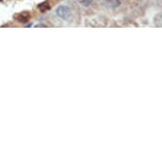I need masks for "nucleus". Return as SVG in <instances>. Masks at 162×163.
<instances>
[{
    "label": "nucleus",
    "mask_w": 162,
    "mask_h": 163,
    "mask_svg": "<svg viewBox=\"0 0 162 163\" xmlns=\"http://www.w3.org/2000/svg\"><path fill=\"white\" fill-rule=\"evenodd\" d=\"M56 14L62 19H68L72 15V12H70V9L67 6H60V7L57 8Z\"/></svg>",
    "instance_id": "nucleus-1"
},
{
    "label": "nucleus",
    "mask_w": 162,
    "mask_h": 163,
    "mask_svg": "<svg viewBox=\"0 0 162 163\" xmlns=\"http://www.w3.org/2000/svg\"><path fill=\"white\" fill-rule=\"evenodd\" d=\"M30 18V15L29 13H27V12H21V13L17 14L16 16H15V19L18 21V23H27Z\"/></svg>",
    "instance_id": "nucleus-2"
},
{
    "label": "nucleus",
    "mask_w": 162,
    "mask_h": 163,
    "mask_svg": "<svg viewBox=\"0 0 162 163\" xmlns=\"http://www.w3.org/2000/svg\"><path fill=\"white\" fill-rule=\"evenodd\" d=\"M37 9L41 11V12H46L47 10H49L50 9V3L48 2V1H44V2H42V3H40L39 6H37Z\"/></svg>",
    "instance_id": "nucleus-3"
},
{
    "label": "nucleus",
    "mask_w": 162,
    "mask_h": 163,
    "mask_svg": "<svg viewBox=\"0 0 162 163\" xmlns=\"http://www.w3.org/2000/svg\"><path fill=\"white\" fill-rule=\"evenodd\" d=\"M105 2L111 8H117L121 6V0H105Z\"/></svg>",
    "instance_id": "nucleus-4"
},
{
    "label": "nucleus",
    "mask_w": 162,
    "mask_h": 163,
    "mask_svg": "<svg viewBox=\"0 0 162 163\" xmlns=\"http://www.w3.org/2000/svg\"><path fill=\"white\" fill-rule=\"evenodd\" d=\"M79 2L83 7H90L92 3V0H79Z\"/></svg>",
    "instance_id": "nucleus-5"
}]
</instances>
